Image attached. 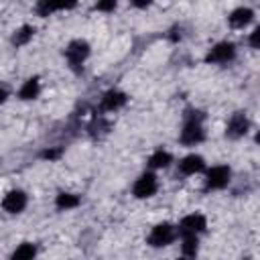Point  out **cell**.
Returning a JSON list of instances; mask_svg holds the SVG:
<instances>
[{"label": "cell", "mask_w": 260, "mask_h": 260, "mask_svg": "<svg viewBox=\"0 0 260 260\" xmlns=\"http://www.w3.org/2000/svg\"><path fill=\"white\" fill-rule=\"evenodd\" d=\"M175 240H177V225H173V223H169V221L156 223V225L150 230L148 238H146L148 246H152V248H165V246L173 244Z\"/></svg>", "instance_id": "cell-1"}, {"label": "cell", "mask_w": 260, "mask_h": 260, "mask_svg": "<svg viewBox=\"0 0 260 260\" xmlns=\"http://www.w3.org/2000/svg\"><path fill=\"white\" fill-rule=\"evenodd\" d=\"M87 57H89V43L87 41L75 39L65 47V59L73 71H81Z\"/></svg>", "instance_id": "cell-2"}, {"label": "cell", "mask_w": 260, "mask_h": 260, "mask_svg": "<svg viewBox=\"0 0 260 260\" xmlns=\"http://www.w3.org/2000/svg\"><path fill=\"white\" fill-rule=\"evenodd\" d=\"M201 118L203 116H189L183 130H181V136L179 140L187 146H195L199 142H203L205 138V130H203V124H201Z\"/></svg>", "instance_id": "cell-3"}, {"label": "cell", "mask_w": 260, "mask_h": 260, "mask_svg": "<svg viewBox=\"0 0 260 260\" xmlns=\"http://www.w3.org/2000/svg\"><path fill=\"white\" fill-rule=\"evenodd\" d=\"M230 179H232V169L228 165H215L205 173V189L207 191L225 189L230 185Z\"/></svg>", "instance_id": "cell-4"}, {"label": "cell", "mask_w": 260, "mask_h": 260, "mask_svg": "<svg viewBox=\"0 0 260 260\" xmlns=\"http://www.w3.org/2000/svg\"><path fill=\"white\" fill-rule=\"evenodd\" d=\"M207 230V217L203 213H189L177 225V236H199Z\"/></svg>", "instance_id": "cell-5"}, {"label": "cell", "mask_w": 260, "mask_h": 260, "mask_svg": "<svg viewBox=\"0 0 260 260\" xmlns=\"http://www.w3.org/2000/svg\"><path fill=\"white\" fill-rule=\"evenodd\" d=\"M156 189H158L156 175H154L152 171H146V173H142V175L134 181V185H132V195H134L136 199H148V197H152V195L156 193Z\"/></svg>", "instance_id": "cell-6"}, {"label": "cell", "mask_w": 260, "mask_h": 260, "mask_svg": "<svg viewBox=\"0 0 260 260\" xmlns=\"http://www.w3.org/2000/svg\"><path fill=\"white\" fill-rule=\"evenodd\" d=\"M234 57H236V45L230 41H221L209 49V53L205 55V63L223 65V63H230Z\"/></svg>", "instance_id": "cell-7"}, {"label": "cell", "mask_w": 260, "mask_h": 260, "mask_svg": "<svg viewBox=\"0 0 260 260\" xmlns=\"http://www.w3.org/2000/svg\"><path fill=\"white\" fill-rule=\"evenodd\" d=\"M26 203H28L26 193L20 191V189H12V191H8V193L4 195V199H2V209L8 211V213H22L24 207H26Z\"/></svg>", "instance_id": "cell-8"}, {"label": "cell", "mask_w": 260, "mask_h": 260, "mask_svg": "<svg viewBox=\"0 0 260 260\" xmlns=\"http://www.w3.org/2000/svg\"><path fill=\"white\" fill-rule=\"evenodd\" d=\"M248 130H250V120H248L242 112H236V114L230 118L228 126H225V136H228V138H242Z\"/></svg>", "instance_id": "cell-9"}, {"label": "cell", "mask_w": 260, "mask_h": 260, "mask_svg": "<svg viewBox=\"0 0 260 260\" xmlns=\"http://www.w3.org/2000/svg\"><path fill=\"white\" fill-rule=\"evenodd\" d=\"M179 171L183 175H197V173H203L205 171V158L201 154H187L181 158L179 162Z\"/></svg>", "instance_id": "cell-10"}, {"label": "cell", "mask_w": 260, "mask_h": 260, "mask_svg": "<svg viewBox=\"0 0 260 260\" xmlns=\"http://www.w3.org/2000/svg\"><path fill=\"white\" fill-rule=\"evenodd\" d=\"M126 102H128V95H126L124 91H120V89H110V91H106L104 98H102V110H106V112H116V110H120Z\"/></svg>", "instance_id": "cell-11"}, {"label": "cell", "mask_w": 260, "mask_h": 260, "mask_svg": "<svg viewBox=\"0 0 260 260\" xmlns=\"http://www.w3.org/2000/svg\"><path fill=\"white\" fill-rule=\"evenodd\" d=\"M228 20H230V24L234 28H244V26H248L254 20V10L248 8V6H240V8L232 10V14L228 16Z\"/></svg>", "instance_id": "cell-12"}, {"label": "cell", "mask_w": 260, "mask_h": 260, "mask_svg": "<svg viewBox=\"0 0 260 260\" xmlns=\"http://www.w3.org/2000/svg\"><path fill=\"white\" fill-rule=\"evenodd\" d=\"M39 93H41V81H39V77H28V79L22 83V87L18 89V98L24 100V102L37 100Z\"/></svg>", "instance_id": "cell-13"}, {"label": "cell", "mask_w": 260, "mask_h": 260, "mask_svg": "<svg viewBox=\"0 0 260 260\" xmlns=\"http://www.w3.org/2000/svg\"><path fill=\"white\" fill-rule=\"evenodd\" d=\"M79 203H81V197L75 195V193H65V191H63V193H59V195L55 197V207L61 209V211L75 209Z\"/></svg>", "instance_id": "cell-14"}, {"label": "cell", "mask_w": 260, "mask_h": 260, "mask_svg": "<svg viewBox=\"0 0 260 260\" xmlns=\"http://www.w3.org/2000/svg\"><path fill=\"white\" fill-rule=\"evenodd\" d=\"M173 162V156H171V152H167V150H154L150 156H148V167L152 169V171H156V169H167L169 165Z\"/></svg>", "instance_id": "cell-15"}, {"label": "cell", "mask_w": 260, "mask_h": 260, "mask_svg": "<svg viewBox=\"0 0 260 260\" xmlns=\"http://www.w3.org/2000/svg\"><path fill=\"white\" fill-rule=\"evenodd\" d=\"M37 256V246L30 242H22L10 256V260H35Z\"/></svg>", "instance_id": "cell-16"}, {"label": "cell", "mask_w": 260, "mask_h": 260, "mask_svg": "<svg viewBox=\"0 0 260 260\" xmlns=\"http://www.w3.org/2000/svg\"><path fill=\"white\" fill-rule=\"evenodd\" d=\"M32 35H35V26H30V24H22V26L14 32L12 43H14L16 47H22V45H26V43L32 39Z\"/></svg>", "instance_id": "cell-17"}, {"label": "cell", "mask_w": 260, "mask_h": 260, "mask_svg": "<svg viewBox=\"0 0 260 260\" xmlns=\"http://www.w3.org/2000/svg\"><path fill=\"white\" fill-rule=\"evenodd\" d=\"M183 238V244H181V250H183V256L185 258H195L197 250H199V240L197 236H181Z\"/></svg>", "instance_id": "cell-18"}, {"label": "cell", "mask_w": 260, "mask_h": 260, "mask_svg": "<svg viewBox=\"0 0 260 260\" xmlns=\"http://www.w3.org/2000/svg\"><path fill=\"white\" fill-rule=\"evenodd\" d=\"M114 8H116V0H104V2L95 4V10H100V12H112Z\"/></svg>", "instance_id": "cell-19"}, {"label": "cell", "mask_w": 260, "mask_h": 260, "mask_svg": "<svg viewBox=\"0 0 260 260\" xmlns=\"http://www.w3.org/2000/svg\"><path fill=\"white\" fill-rule=\"evenodd\" d=\"M61 152H63L61 148H47L41 156H43V158H47V160H55V158H59V156H61Z\"/></svg>", "instance_id": "cell-20"}, {"label": "cell", "mask_w": 260, "mask_h": 260, "mask_svg": "<svg viewBox=\"0 0 260 260\" xmlns=\"http://www.w3.org/2000/svg\"><path fill=\"white\" fill-rule=\"evenodd\" d=\"M258 39H260V26H256V28L252 30V35H250V45H252V49H258Z\"/></svg>", "instance_id": "cell-21"}, {"label": "cell", "mask_w": 260, "mask_h": 260, "mask_svg": "<svg viewBox=\"0 0 260 260\" xmlns=\"http://www.w3.org/2000/svg\"><path fill=\"white\" fill-rule=\"evenodd\" d=\"M6 100H8V89H6V87H2V85H0V104H4V102H6Z\"/></svg>", "instance_id": "cell-22"}, {"label": "cell", "mask_w": 260, "mask_h": 260, "mask_svg": "<svg viewBox=\"0 0 260 260\" xmlns=\"http://www.w3.org/2000/svg\"><path fill=\"white\" fill-rule=\"evenodd\" d=\"M177 260H191V258H185V256H183V258H177Z\"/></svg>", "instance_id": "cell-23"}]
</instances>
